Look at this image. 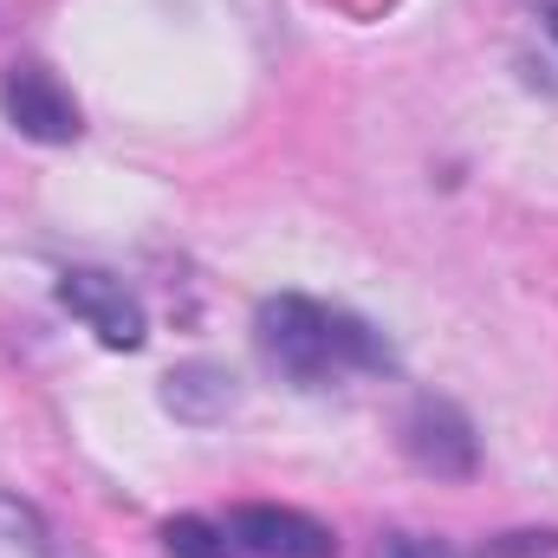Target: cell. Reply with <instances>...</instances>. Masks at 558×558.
Here are the masks:
<instances>
[{
	"label": "cell",
	"instance_id": "6da1fadb",
	"mask_svg": "<svg viewBox=\"0 0 558 558\" xmlns=\"http://www.w3.org/2000/svg\"><path fill=\"white\" fill-rule=\"evenodd\" d=\"M254 351L292 390H331L344 377L397 371V351H390V338L371 318H357L344 305H325V299H305V292L260 299V312H254Z\"/></svg>",
	"mask_w": 558,
	"mask_h": 558
},
{
	"label": "cell",
	"instance_id": "7a4b0ae2",
	"mask_svg": "<svg viewBox=\"0 0 558 558\" xmlns=\"http://www.w3.org/2000/svg\"><path fill=\"white\" fill-rule=\"evenodd\" d=\"M0 111L20 137L33 143H78L85 118H78V98L46 72V65H13L0 78Z\"/></svg>",
	"mask_w": 558,
	"mask_h": 558
},
{
	"label": "cell",
	"instance_id": "3957f363",
	"mask_svg": "<svg viewBox=\"0 0 558 558\" xmlns=\"http://www.w3.org/2000/svg\"><path fill=\"white\" fill-rule=\"evenodd\" d=\"M59 305L85 331H98V344H111V351H137L143 344V305L124 279L98 274V267H72V274H59Z\"/></svg>",
	"mask_w": 558,
	"mask_h": 558
},
{
	"label": "cell",
	"instance_id": "277c9868",
	"mask_svg": "<svg viewBox=\"0 0 558 558\" xmlns=\"http://www.w3.org/2000/svg\"><path fill=\"white\" fill-rule=\"evenodd\" d=\"M228 539L247 558H338V533L299 507H234Z\"/></svg>",
	"mask_w": 558,
	"mask_h": 558
},
{
	"label": "cell",
	"instance_id": "5b68a950",
	"mask_svg": "<svg viewBox=\"0 0 558 558\" xmlns=\"http://www.w3.org/2000/svg\"><path fill=\"white\" fill-rule=\"evenodd\" d=\"M403 448H410V461H416L422 474H435V481H468L474 461H481L474 422L461 416L454 403H441V397H422L416 410H410Z\"/></svg>",
	"mask_w": 558,
	"mask_h": 558
},
{
	"label": "cell",
	"instance_id": "8992f818",
	"mask_svg": "<svg viewBox=\"0 0 558 558\" xmlns=\"http://www.w3.org/2000/svg\"><path fill=\"white\" fill-rule=\"evenodd\" d=\"M241 403V384L221 371V364H175L162 377V410L175 422H195V428H215Z\"/></svg>",
	"mask_w": 558,
	"mask_h": 558
},
{
	"label": "cell",
	"instance_id": "52a82bcc",
	"mask_svg": "<svg viewBox=\"0 0 558 558\" xmlns=\"http://www.w3.org/2000/svg\"><path fill=\"white\" fill-rule=\"evenodd\" d=\"M0 558H65V553H59L52 526H46L26 500L0 494Z\"/></svg>",
	"mask_w": 558,
	"mask_h": 558
},
{
	"label": "cell",
	"instance_id": "ba28073f",
	"mask_svg": "<svg viewBox=\"0 0 558 558\" xmlns=\"http://www.w3.org/2000/svg\"><path fill=\"white\" fill-rule=\"evenodd\" d=\"M162 553L169 558H241V546L228 539V526H208V520L182 513V520L162 526Z\"/></svg>",
	"mask_w": 558,
	"mask_h": 558
},
{
	"label": "cell",
	"instance_id": "9c48e42d",
	"mask_svg": "<svg viewBox=\"0 0 558 558\" xmlns=\"http://www.w3.org/2000/svg\"><path fill=\"white\" fill-rule=\"evenodd\" d=\"M558 553V533H500L487 539L481 558H553Z\"/></svg>",
	"mask_w": 558,
	"mask_h": 558
},
{
	"label": "cell",
	"instance_id": "30bf717a",
	"mask_svg": "<svg viewBox=\"0 0 558 558\" xmlns=\"http://www.w3.org/2000/svg\"><path fill=\"white\" fill-rule=\"evenodd\" d=\"M377 558H448V546H435V539H384Z\"/></svg>",
	"mask_w": 558,
	"mask_h": 558
},
{
	"label": "cell",
	"instance_id": "8fae6325",
	"mask_svg": "<svg viewBox=\"0 0 558 558\" xmlns=\"http://www.w3.org/2000/svg\"><path fill=\"white\" fill-rule=\"evenodd\" d=\"M546 33H553V39H558V0H553V7H546Z\"/></svg>",
	"mask_w": 558,
	"mask_h": 558
}]
</instances>
